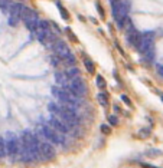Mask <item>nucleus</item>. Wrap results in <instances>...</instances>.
<instances>
[{"label":"nucleus","mask_w":163,"mask_h":168,"mask_svg":"<svg viewBox=\"0 0 163 168\" xmlns=\"http://www.w3.org/2000/svg\"><path fill=\"white\" fill-rule=\"evenodd\" d=\"M19 20H20V17L10 16L9 17V24H10V26H17V24H19Z\"/></svg>","instance_id":"aec40b11"},{"label":"nucleus","mask_w":163,"mask_h":168,"mask_svg":"<svg viewBox=\"0 0 163 168\" xmlns=\"http://www.w3.org/2000/svg\"><path fill=\"white\" fill-rule=\"evenodd\" d=\"M65 73L68 75V78H69V79H72V78L80 76V69H78L77 66H69V68L65 71Z\"/></svg>","instance_id":"9b49d317"},{"label":"nucleus","mask_w":163,"mask_h":168,"mask_svg":"<svg viewBox=\"0 0 163 168\" xmlns=\"http://www.w3.org/2000/svg\"><path fill=\"white\" fill-rule=\"evenodd\" d=\"M41 154L42 157H43V160H54L55 158V155H57V151H55V147L52 142H49L48 139H45V141H41Z\"/></svg>","instance_id":"423d86ee"},{"label":"nucleus","mask_w":163,"mask_h":168,"mask_svg":"<svg viewBox=\"0 0 163 168\" xmlns=\"http://www.w3.org/2000/svg\"><path fill=\"white\" fill-rule=\"evenodd\" d=\"M156 72L160 78H163V65H156Z\"/></svg>","instance_id":"393cba45"},{"label":"nucleus","mask_w":163,"mask_h":168,"mask_svg":"<svg viewBox=\"0 0 163 168\" xmlns=\"http://www.w3.org/2000/svg\"><path fill=\"white\" fill-rule=\"evenodd\" d=\"M69 86H71V89H72L80 98L87 95V85H85V82H84L80 76L69 79Z\"/></svg>","instance_id":"39448f33"},{"label":"nucleus","mask_w":163,"mask_h":168,"mask_svg":"<svg viewBox=\"0 0 163 168\" xmlns=\"http://www.w3.org/2000/svg\"><path fill=\"white\" fill-rule=\"evenodd\" d=\"M39 134H41L45 139H48L49 142H52V144H55V145H61V144L65 142V135L61 134V132H58L57 129H54L49 124H43V125H41Z\"/></svg>","instance_id":"f257e3e1"},{"label":"nucleus","mask_w":163,"mask_h":168,"mask_svg":"<svg viewBox=\"0 0 163 168\" xmlns=\"http://www.w3.org/2000/svg\"><path fill=\"white\" fill-rule=\"evenodd\" d=\"M137 50H139L140 53H143V55H146V53L153 50V33H144V35H141L139 45H137Z\"/></svg>","instance_id":"20e7f679"},{"label":"nucleus","mask_w":163,"mask_h":168,"mask_svg":"<svg viewBox=\"0 0 163 168\" xmlns=\"http://www.w3.org/2000/svg\"><path fill=\"white\" fill-rule=\"evenodd\" d=\"M141 167H144V168H157V167H155V165H149V164H141Z\"/></svg>","instance_id":"bb28decb"},{"label":"nucleus","mask_w":163,"mask_h":168,"mask_svg":"<svg viewBox=\"0 0 163 168\" xmlns=\"http://www.w3.org/2000/svg\"><path fill=\"white\" fill-rule=\"evenodd\" d=\"M10 7H12L10 0H0V9L3 10V13H9V12H10Z\"/></svg>","instance_id":"2eb2a0df"},{"label":"nucleus","mask_w":163,"mask_h":168,"mask_svg":"<svg viewBox=\"0 0 163 168\" xmlns=\"http://www.w3.org/2000/svg\"><path fill=\"white\" fill-rule=\"evenodd\" d=\"M51 63L54 65V66H58V65L61 63V59H59V56H51Z\"/></svg>","instance_id":"4be33fe9"},{"label":"nucleus","mask_w":163,"mask_h":168,"mask_svg":"<svg viewBox=\"0 0 163 168\" xmlns=\"http://www.w3.org/2000/svg\"><path fill=\"white\" fill-rule=\"evenodd\" d=\"M160 99H162V101H163V94H160Z\"/></svg>","instance_id":"c85d7f7f"},{"label":"nucleus","mask_w":163,"mask_h":168,"mask_svg":"<svg viewBox=\"0 0 163 168\" xmlns=\"http://www.w3.org/2000/svg\"><path fill=\"white\" fill-rule=\"evenodd\" d=\"M54 50H55L57 56H59L62 60L66 59L69 55H72L71 50H69V46H68L66 43H64L62 40H55V43H54Z\"/></svg>","instance_id":"0eeeda50"},{"label":"nucleus","mask_w":163,"mask_h":168,"mask_svg":"<svg viewBox=\"0 0 163 168\" xmlns=\"http://www.w3.org/2000/svg\"><path fill=\"white\" fill-rule=\"evenodd\" d=\"M64 62H65L66 65H74L75 63V57H74V55H69L66 59H64Z\"/></svg>","instance_id":"b1692460"},{"label":"nucleus","mask_w":163,"mask_h":168,"mask_svg":"<svg viewBox=\"0 0 163 168\" xmlns=\"http://www.w3.org/2000/svg\"><path fill=\"white\" fill-rule=\"evenodd\" d=\"M6 150H7V155L10 157V160L15 161L19 157V138L13 135L12 132H9L6 138Z\"/></svg>","instance_id":"7ed1b4c3"},{"label":"nucleus","mask_w":163,"mask_h":168,"mask_svg":"<svg viewBox=\"0 0 163 168\" xmlns=\"http://www.w3.org/2000/svg\"><path fill=\"white\" fill-rule=\"evenodd\" d=\"M121 99H123V102H124V104H127V105H130V106H131V101H130V98H129L127 95H121Z\"/></svg>","instance_id":"a878e982"},{"label":"nucleus","mask_w":163,"mask_h":168,"mask_svg":"<svg viewBox=\"0 0 163 168\" xmlns=\"http://www.w3.org/2000/svg\"><path fill=\"white\" fill-rule=\"evenodd\" d=\"M163 152L162 150H156V148H149L146 152H144V155H147V157H152V158H156V157H160Z\"/></svg>","instance_id":"f8f14e48"},{"label":"nucleus","mask_w":163,"mask_h":168,"mask_svg":"<svg viewBox=\"0 0 163 168\" xmlns=\"http://www.w3.org/2000/svg\"><path fill=\"white\" fill-rule=\"evenodd\" d=\"M22 12H23V6L20 3H16V4H12L10 7V16H15V17H20L22 16ZM22 19V17H20Z\"/></svg>","instance_id":"9d476101"},{"label":"nucleus","mask_w":163,"mask_h":168,"mask_svg":"<svg viewBox=\"0 0 163 168\" xmlns=\"http://www.w3.org/2000/svg\"><path fill=\"white\" fill-rule=\"evenodd\" d=\"M48 124L54 129H57L58 132H61V134H64V135H66V134L69 132V129L66 128V125L64 124V122H62V119H61L59 116H55V115H54V116L49 119Z\"/></svg>","instance_id":"6e6552de"},{"label":"nucleus","mask_w":163,"mask_h":168,"mask_svg":"<svg viewBox=\"0 0 163 168\" xmlns=\"http://www.w3.org/2000/svg\"><path fill=\"white\" fill-rule=\"evenodd\" d=\"M97 99H98V102H100L101 106H107V105H108V99H107V96L104 95V94H98Z\"/></svg>","instance_id":"f3484780"},{"label":"nucleus","mask_w":163,"mask_h":168,"mask_svg":"<svg viewBox=\"0 0 163 168\" xmlns=\"http://www.w3.org/2000/svg\"><path fill=\"white\" fill-rule=\"evenodd\" d=\"M150 135V128H141L139 131V136L140 138H147Z\"/></svg>","instance_id":"a211bd4d"},{"label":"nucleus","mask_w":163,"mask_h":168,"mask_svg":"<svg viewBox=\"0 0 163 168\" xmlns=\"http://www.w3.org/2000/svg\"><path fill=\"white\" fill-rule=\"evenodd\" d=\"M108 122H110V125H117L118 124V118L115 115H110L108 116Z\"/></svg>","instance_id":"412c9836"},{"label":"nucleus","mask_w":163,"mask_h":168,"mask_svg":"<svg viewBox=\"0 0 163 168\" xmlns=\"http://www.w3.org/2000/svg\"><path fill=\"white\" fill-rule=\"evenodd\" d=\"M101 132L106 134V135H108V134H111V128H110L108 125H104V124H103V125H101Z\"/></svg>","instance_id":"5701e85b"},{"label":"nucleus","mask_w":163,"mask_h":168,"mask_svg":"<svg viewBox=\"0 0 163 168\" xmlns=\"http://www.w3.org/2000/svg\"><path fill=\"white\" fill-rule=\"evenodd\" d=\"M110 1H111V3H114V1H118V0H110Z\"/></svg>","instance_id":"cd10ccee"},{"label":"nucleus","mask_w":163,"mask_h":168,"mask_svg":"<svg viewBox=\"0 0 163 168\" xmlns=\"http://www.w3.org/2000/svg\"><path fill=\"white\" fill-rule=\"evenodd\" d=\"M97 86L100 89H104V88H106V80H104V78H103V76H100V75L97 76Z\"/></svg>","instance_id":"6ab92c4d"},{"label":"nucleus","mask_w":163,"mask_h":168,"mask_svg":"<svg viewBox=\"0 0 163 168\" xmlns=\"http://www.w3.org/2000/svg\"><path fill=\"white\" fill-rule=\"evenodd\" d=\"M7 155V150H6V139L0 138V158H4Z\"/></svg>","instance_id":"4468645a"},{"label":"nucleus","mask_w":163,"mask_h":168,"mask_svg":"<svg viewBox=\"0 0 163 168\" xmlns=\"http://www.w3.org/2000/svg\"><path fill=\"white\" fill-rule=\"evenodd\" d=\"M22 19H23V23L25 26L33 32L36 27H38V24H39V19H38V15H36V12H33L32 9H28V7H23V12H22Z\"/></svg>","instance_id":"f03ea898"},{"label":"nucleus","mask_w":163,"mask_h":168,"mask_svg":"<svg viewBox=\"0 0 163 168\" xmlns=\"http://www.w3.org/2000/svg\"><path fill=\"white\" fill-rule=\"evenodd\" d=\"M48 109H49V112H52L57 116H59V113H61V106H59V104H55V102H51L48 105Z\"/></svg>","instance_id":"ddd939ff"},{"label":"nucleus","mask_w":163,"mask_h":168,"mask_svg":"<svg viewBox=\"0 0 163 168\" xmlns=\"http://www.w3.org/2000/svg\"><path fill=\"white\" fill-rule=\"evenodd\" d=\"M55 80L61 88H64L69 83V78H68V75L65 72H55Z\"/></svg>","instance_id":"1a4fd4ad"},{"label":"nucleus","mask_w":163,"mask_h":168,"mask_svg":"<svg viewBox=\"0 0 163 168\" xmlns=\"http://www.w3.org/2000/svg\"><path fill=\"white\" fill-rule=\"evenodd\" d=\"M84 65H85V69L88 71L90 73H94V63H92V60L91 59H84Z\"/></svg>","instance_id":"dca6fc26"}]
</instances>
